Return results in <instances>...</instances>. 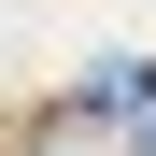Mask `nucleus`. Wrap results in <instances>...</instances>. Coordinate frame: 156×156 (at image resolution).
Here are the masks:
<instances>
[{"label":"nucleus","instance_id":"1","mask_svg":"<svg viewBox=\"0 0 156 156\" xmlns=\"http://www.w3.org/2000/svg\"><path fill=\"white\" fill-rule=\"evenodd\" d=\"M142 142H156V128H142Z\"/></svg>","mask_w":156,"mask_h":156}]
</instances>
